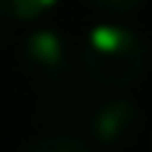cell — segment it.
<instances>
[{"label":"cell","mask_w":152,"mask_h":152,"mask_svg":"<svg viewBox=\"0 0 152 152\" xmlns=\"http://www.w3.org/2000/svg\"><path fill=\"white\" fill-rule=\"evenodd\" d=\"M152 64V50L142 32L124 25L120 18H103L85 28L78 42V67L81 78H88L99 88L124 92L138 85Z\"/></svg>","instance_id":"obj_1"},{"label":"cell","mask_w":152,"mask_h":152,"mask_svg":"<svg viewBox=\"0 0 152 152\" xmlns=\"http://www.w3.org/2000/svg\"><path fill=\"white\" fill-rule=\"evenodd\" d=\"M21 67L42 92L64 96L81 78L78 67V46L60 28H32L21 42Z\"/></svg>","instance_id":"obj_2"},{"label":"cell","mask_w":152,"mask_h":152,"mask_svg":"<svg viewBox=\"0 0 152 152\" xmlns=\"http://www.w3.org/2000/svg\"><path fill=\"white\" fill-rule=\"evenodd\" d=\"M138 127H142V106L124 96H110L92 110L85 138L92 149H124L138 138Z\"/></svg>","instance_id":"obj_3"},{"label":"cell","mask_w":152,"mask_h":152,"mask_svg":"<svg viewBox=\"0 0 152 152\" xmlns=\"http://www.w3.org/2000/svg\"><path fill=\"white\" fill-rule=\"evenodd\" d=\"M60 0H0V14L11 21H39L46 18Z\"/></svg>","instance_id":"obj_4"},{"label":"cell","mask_w":152,"mask_h":152,"mask_svg":"<svg viewBox=\"0 0 152 152\" xmlns=\"http://www.w3.org/2000/svg\"><path fill=\"white\" fill-rule=\"evenodd\" d=\"M92 149L88 145V138L85 134H42V138H32L28 145H25V152H85Z\"/></svg>","instance_id":"obj_5"},{"label":"cell","mask_w":152,"mask_h":152,"mask_svg":"<svg viewBox=\"0 0 152 152\" xmlns=\"http://www.w3.org/2000/svg\"><path fill=\"white\" fill-rule=\"evenodd\" d=\"M142 4H145V0H85V7H92V11L103 14V18H127V14H134Z\"/></svg>","instance_id":"obj_6"}]
</instances>
